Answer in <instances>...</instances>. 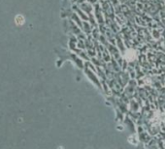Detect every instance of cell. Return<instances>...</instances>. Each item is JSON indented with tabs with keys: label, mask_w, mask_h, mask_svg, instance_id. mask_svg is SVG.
Wrapping results in <instances>:
<instances>
[{
	"label": "cell",
	"mask_w": 165,
	"mask_h": 149,
	"mask_svg": "<svg viewBox=\"0 0 165 149\" xmlns=\"http://www.w3.org/2000/svg\"><path fill=\"white\" fill-rule=\"evenodd\" d=\"M125 58H126L128 61L135 59V58H136V52L132 50H128L126 52H125Z\"/></svg>",
	"instance_id": "cell-1"
}]
</instances>
